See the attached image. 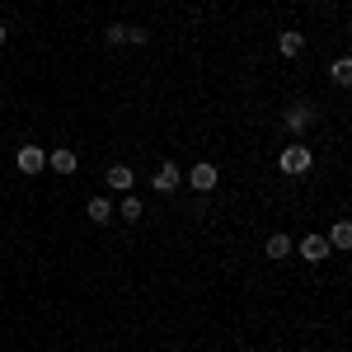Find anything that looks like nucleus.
Returning a JSON list of instances; mask_svg holds the SVG:
<instances>
[{
  "label": "nucleus",
  "mask_w": 352,
  "mask_h": 352,
  "mask_svg": "<svg viewBox=\"0 0 352 352\" xmlns=\"http://www.w3.org/2000/svg\"><path fill=\"white\" fill-rule=\"evenodd\" d=\"M47 169H56V174H76V169H80V155H76L71 146H56L52 155H47Z\"/></svg>",
  "instance_id": "obj_7"
},
{
  "label": "nucleus",
  "mask_w": 352,
  "mask_h": 352,
  "mask_svg": "<svg viewBox=\"0 0 352 352\" xmlns=\"http://www.w3.org/2000/svg\"><path fill=\"white\" fill-rule=\"evenodd\" d=\"M324 240H329V249H352V226L348 221H333V230H329Z\"/></svg>",
  "instance_id": "obj_13"
},
{
  "label": "nucleus",
  "mask_w": 352,
  "mask_h": 352,
  "mask_svg": "<svg viewBox=\"0 0 352 352\" xmlns=\"http://www.w3.org/2000/svg\"><path fill=\"white\" fill-rule=\"evenodd\" d=\"M14 164H19V174L33 179V174H43V169H47V151H43V146H33V141H24V146H19V155H14Z\"/></svg>",
  "instance_id": "obj_3"
},
{
  "label": "nucleus",
  "mask_w": 352,
  "mask_h": 352,
  "mask_svg": "<svg viewBox=\"0 0 352 352\" xmlns=\"http://www.w3.org/2000/svg\"><path fill=\"white\" fill-rule=\"evenodd\" d=\"M310 122H315V109H310V104H287L282 127H287V136H292V141H300V136L310 132Z\"/></svg>",
  "instance_id": "obj_2"
},
{
  "label": "nucleus",
  "mask_w": 352,
  "mask_h": 352,
  "mask_svg": "<svg viewBox=\"0 0 352 352\" xmlns=\"http://www.w3.org/2000/svg\"><path fill=\"white\" fill-rule=\"evenodd\" d=\"M179 184H184V169H179L174 160H160V169H155V179H151V188H155V192H174Z\"/></svg>",
  "instance_id": "obj_4"
},
{
  "label": "nucleus",
  "mask_w": 352,
  "mask_h": 352,
  "mask_svg": "<svg viewBox=\"0 0 352 352\" xmlns=\"http://www.w3.org/2000/svg\"><path fill=\"white\" fill-rule=\"evenodd\" d=\"M85 217L94 221V226H109L113 221V202L109 197H89V202H85Z\"/></svg>",
  "instance_id": "obj_11"
},
{
  "label": "nucleus",
  "mask_w": 352,
  "mask_h": 352,
  "mask_svg": "<svg viewBox=\"0 0 352 352\" xmlns=\"http://www.w3.org/2000/svg\"><path fill=\"white\" fill-rule=\"evenodd\" d=\"M277 52L282 56H300L305 52V33H300V28H282V33H277Z\"/></svg>",
  "instance_id": "obj_10"
},
{
  "label": "nucleus",
  "mask_w": 352,
  "mask_h": 352,
  "mask_svg": "<svg viewBox=\"0 0 352 352\" xmlns=\"http://www.w3.org/2000/svg\"><path fill=\"white\" fill-rule=\"evenodd\" d=\"M329 76H333L338 85H352V56H338V61L329 66Z\"/></svg>",
  "instance_id": "obj_14"
},
{
  "label": "nucleus",
  "mask_w": 352,
  "mask_h": 352,
  "mask_svg": "<svg viewBox=\"0 0 352 352\" xmlns=\"http://www.w3.org/2000/svg\"><path fill=\"white\" fill-rule=\"evenodd\" d=\"M184 179H188V184H192L197 192H212V188H217V179H221V174H217V164H212V160H202V164H192V169L184 174Z\"/></svg>",
  "instance_id": "obj_5"
},
{
  "label": "nucleus",
  "mask_w": 352,
  "mask_h": 352,
  "mask_svg": "<svg viewBox=\"0 0 352 352\" xmlns=\"http://www.w3.org/2000/svg\"><path fill=\"white\" fill-rule=\"evenodd\" d=\"M0 43H5V24H0Z\"/></svg>",
  "instance_id": "obj_17"
},
{
  "label": "nucleus",
  "mask_w": 352,
  "mask_h": 352,
  "mask_svg": "<svg viewBox=\"0 0 352 352\" xmlns=\"http://www.w3.org/2000/svg\"><path fill=\"white\" fill-rule=\"evenodd\" d=\"M263 254L282 263V258H292V254H296V240H292V235H282V230H272V235H268V244H263Z\"/></svg>",
  "instance_id": "obj_8"
},
{
  "label": "nucleus",
  "mask_w": 352,
  "mask_h": 352,
  "mask_svg": "<svg viewBox=\"0 0 352 352\" xmlns=\"http://www.w3.org/2000/svg\"><path fill=\"white\" fill-rule=\"evenodd\" d=\"M310 164H315V155H310V146H305V141H287V146H282V155H277V169H282V174H292V179H296V174H310Z\"/></svg>",
  "instance_id": "obj_1"
},
{
  "label": "nucleus",
  "mask_w": 352,
  "mask_h": 352,
  "mask_svg": "<svg viewBox=\"0 0 352 352\" xmlns=\"http://www.w3.org/2000/svg\"><path fill=\"white\" fill-rule=\"evenodd\" d=\"M127 43H136V47H141V43H151V28H141V24H132V33H127Z\"/></svg>",
  "instance_id": "obj_16"
},
{
  "label": "nucleus",
  "mask_w": 352,
  "mask_h": 352,
  "mask_svg": "<svg viewBox=\"0 0 352 352\" xmlns=\"http://www.w3.org/2000/svg\"><path fill=\"white\" fill-rule=\"evenodd\" d=\"M127 33H132V24H109V28H104V43L118 47V43H127Z\"/></svg>",
  "instance_id": "obj_15"
},
{
  "label": "nucleus",
  "mask_w": 352,
  "mask_h": 352,
  "mask_svg": "<svg viewBox=\"0 0 352 352\" xmlns=\"http://www.w3.org/2000/svg\"><path fill=\"white\" fill-rule=\"evenodd\" d=\"M118 217H122V221H132V226H136L141 217H146V207H141V197H136V192H122V202H118Z\"/></svg>",
  "instance_id": "obj_12"
},
{
  "label": "nucleus",
  "mask_w": 352,
  "mask_h": 352,
  "mask_svg": "<svg viewBox=\"0 0 352 352\" xmlns=\"http://www.w3.org/2000/svg\"><path fill=\"white\" fill-rule=\"evenodd\" d=\"M320 5H324V0H320Z\"/></svg>",
  "instance_id": "obj_18"
},
{
  "label": "nucleus",
  "mask_w": 352,
  "mask_h": 352,
  "mask_svg": "<svg viewBox=\"0 0 352 352\" xmlns=\"http://www.w3.org/2000/svg\"><path fill=\"white\" fill-rule=\"evenodd\" d=\"M104 179H109V188H113V192H132V188H136L132 164H109V174H104Z\"/></svg>",
  "instance_id": "obj_9"
},
{
  "label": "nucleus",
  "mask_w": 352,
  "mask_h": 352,
  "mask_svg": "<svg viewBox=\"0 0 352 352\" xmlns=\"http://www.w3.org/2000/svg\"><path fill=\"white\" fill-rule=\"evenodd\" d=\"M296 254L305 258V263H324V258L333 254V249H329V240H324V235H305V240L296 244Z\"/></svg>",
  "instance_id": "obj_6"
}]
</instances>
